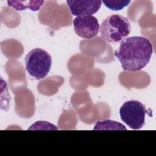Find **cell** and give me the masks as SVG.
I'll return each mask as SVG.
<instances>
[{
    "instance_id": "obj_1",
    "label": "cell",
    "mask_w": 156,
    "mask_h": 156,
    "mask_svg": "<svg viewBox=\"0 0 156 156\" xmlns=\"http://www.w3.org/2000/svg\"><path fill=\"white\" fill-rule=\"evenodd\" d=\"M152 53L153 47L148 38L133 36L122 40L114 54L124 70L135 72L141 70L149 63Z\"/></svg>"
},
{
    "instance_id": "obj_2",
    "label": "cell",
    "mask_w": 156,
    "mask_h": 156,
    "mask_svg": "<svg viewBox=\"0 0 156 156\" xmlns=\"http://www.w3.org/2000/svg\"><path fill=\"white\" fill-rule=\"evenodd\" d=\"M130 30L129 20L119 14L107 16L100 26L102 38L109 43H117L123 40L129 35Z\"/></svg>"
},
{
    "instance_id": "obj_3",
    "label": "cell",
    "mask_w": 156,
    "mask_h": 156,
    "mask_svg": "<svg viewBox=\"0 0 156 156\" xmlns=\"http://www.w3.org/2000/svg\"><path fill=\"white\" fill-rule=\"evenodd\" d=\"M26 69L37 80L44 78L51 70L52 58L49 54L41 48L32 49L25 57Z\"/></svg>"
},
{
    "instance_id": "obj_4",
    "label": "cell",
    "mask_w": 156,
    "mask_h": 156,
    "mask_svg": "<svg viewBox=\"0 0 156 156\" xmlns=\"http://www.w3.org/2000/svg\"><path fill=\"white\" fill-rule=\"evenodd\" d=\"M146 113L145 106L136 100L125 102L119 109L121 119L133 130H138L144 126Z\"/></svg>"
},
{
    "instance_id": "obj_5",
    "label": "cell",
    "mask_w": 156,
    "mask_h": 156,
    "mask_svg": "<svg viewBox=\"0 0 156 156\" xmlns=\"http://www.w3.org/2000/svg\"><path fill=\"white\" fill-rule=\"evenodd\" d=\"M73 26L76 34L85 39L96 37L100 30L98 19L93 15L77 16L73 21Z\"/></svg>"
},
{
    "instance_id": "obj_6",
    "label": "cell",
    "mask_w": 156,
    "mask_h": 156,
    "mask_svg": "<svg viewBox=\"0 0 156 156\" xmlns=\"http://www.w3.org/2000/svg\"><path fill=\"white\" fill-rule=\"evenodd\" d=\"M66 4L72 15L79 16L91 15L96 13L101 8L102 1L68 0Z\"/></svg>"
},
{
    "instance_id": "obj_7",
    "label": "cell",
    "mask_w": 156,
    "mask_h": 156,
    "mask_svg": "<svg viewBox=\"0 0 156 156\" xmlns=\"http://www.w3.org/2000/svg\"><path fill=\"white\" fill-rule=\"evenodd\" d=\"M43 2V1H7L9 6L18 11L27 9H29L32 11H37Z\"/></svg>"
},
{
    "instance_id": "obj_8",
    "label": "cell",
    "mask_w": 156,
    "mask_h": 156,
    "mask_svg": "<svg viewBox=\"0 0 156 156\" xmlns=\"http://www.w3.org/2000/svg\"><path fill=\"white\" fill-rule=\"evenodd\" d=\"M93 130H126V127L121 123L108 119L100 121L96 123Z\"/></svg>"
},
{
    "instance_id": "obj_9",
    "label": "cell",
    "mask_w": 156,
    "mask_h": 156,
    "mask_svg": "<svg viewBox=\"0 0 156 156\" xmlns=\"http://www.w3.org/2000/svg\"><path fill=\"white\" fill-rule=\"evenodd\" d=\"M105 7L114 11L122 10L124 7L127 6L130 1H102Z\"/></svg>"
}]
</instances>
